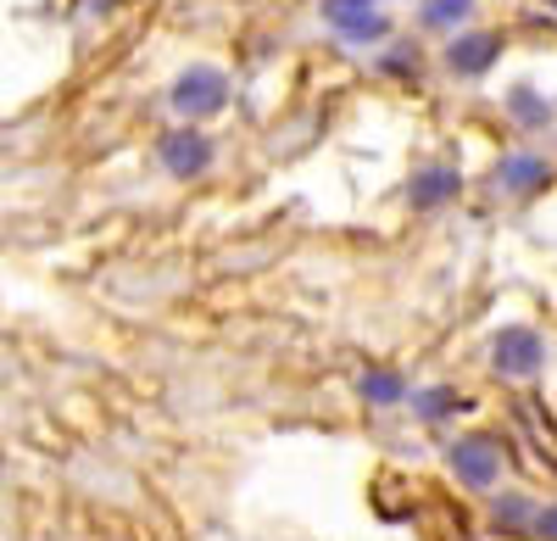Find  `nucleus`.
<instances>
[{"label":"nucleus","mask_w":557,"mask_h":541,"mask_svg":"<svg viewBox=\"0 0 557 541\" xmlns=\"http://www.w3.org/2000/svg\"><path fill=\"white\" fill-rule=\"evenodd\" d=\"M223 101H228V78L218 67H190L173 84V107L184 118H212V112H223Z\"/></svg>","instance_id":"obj_1"},{"label":"nucleus","mask_w":557,"mask_h":541,"mask_svg":"<svg viewBox=\"0 0 557 541\" xmlns=\"http://www.w3.org/2000/svg\"><path fill=\"white\" fill-rule=\"evenodd\" d=\"M496 369L502 374H535L541 369V335L535 330H502L496 335Z\"/></svg>","instance_id":"obj_2"},{"label":"nucleus","mask_w":557,"mask_h":541,"mask_svg":"<svg viewBox=\"0 0 557 541\" xmlns=\"http://www.w3.org/2000/svg\"><path fill=\"white\" fill-rule=\"evenodd\" d=\"M451 469H457V480H469V485H496V475H502V458H496V446L491 441H457L451 446Z\"/></svg>","instance_id":"obj_3"},{"label":"nucleus","mask_w":557,"mask_h":541,"mask_svg":"<svg viewBox=\"0 0 557 541\" xmlns=\"http://www.w3.org/2000/svg\"><path fill=\"white\" fill-rule=\"evenodd\" d=\"M323 17L351 39H380L385 34V17L374 12V0H323Z\"/></svg>","instance_id":"obj_4"},{"label":"nucleus","mask_w":557,"mask_h":541,"mask_svg":"<svg viewBox=\"0 0 557 541\" xmlns=\"http://www.w3.org/2000/svg\"><path fill=\"white\" fill-rule=\"evenodd\" d=\"M162 162H168L178 179H190V173H201V168L212 162V146L201 140V134L184 128V134H168V140H162Z\"/></svg>","instance_id":"obj_5"},{"label":"nucleus","mask_w":557,"mask_h":541,"mask_svg":"<svg viewBox=\"0 0 557 541\" xmlns=\"http://www.w3.org/2000/svg\"><path fill=\"white\" fill-rule=\"evenodd\" d=\"M496 51H502L496 34H469V39L451 45V67H457V73H485Z\"/></svg>","instance_id":"obj_6"},{"label":"nucleus","mask_w":557,"mask_h":541,"mask_svg":"<svg viewBox=\"0 0 557 541\" xmlns=\"http://www.w3.org/2000/svg\"><path fill=\"white\" fill-rule=\"evenodd\" d=\"M541 179H546V162H535V157H507L502 162V185H513V190H530Z\"/></svg>","instance_id":"obj_7"},{"label":"nucleus","mask_w":557,"mask_h":541,"mask_svg":"<svg viewBox=\"0 0 557 541\" xmlns=\"http://www.w3.org/2000/svg\"><path fill=\"white\" fill-rule=\"evenodd\" d=\"M451 185H457L451 173H424V179L412 185V201H418V207H435L441 196H451Z\"/></svg>","instance_id":"obj_8"},{"label":"nucleus","mask_w":557,"mask_h":541,"mask_svg":"<svg viewBox=\"0 0 557 541\" xmlns=\"http://www.w3.org/2000/svg\"><path fill=\"white\" fill-rule=\"evenodd\" d=\"M362 391L374 396V402H396V396H401V380H396V374H368Z\"/></svg>","instance_id":"obj_9"},{"label":"nucleus","mask_w":557,"mask_h":541,"mask_svg":"<svg viewBox=\"0 0 557 541\" xmlns=\"http://www.w3.org/2000/svg\"><path fill=\"white\" fill-rule=\"evenodd\" d=\"M469 17V0H435L430 7V23H462Z\"/></svg>","instance_id":"obj_10"},{"label":"nucleus","mask_w":557,"mask_h":541,"mask_svg":"<svg viewBox=\"0 0 557 541\" xmlns=\"http://www.w3.org/2000/svg\"><path fill=\"white\" fill-rule=\"evenodd\" d=\"M446 408H457L451 391H430V396H424V414H430V419H435V414H446Z\"/></svg>","instance_id":"obj_11"},{"label":"nucleus","mask_w":557,"mask_h":541,"mask_svg":"<svg viewBox=\"0 0 557 541\" xmlns=\"http://www.w3.org/2000/svg\"><path fill=\"white\" fill-rule=\"evenodd\" d=\"M541 536H552V541H557V508H552V514L541 519Z\"/></svg>","instance_id":"obj_12"}]
</instances>
